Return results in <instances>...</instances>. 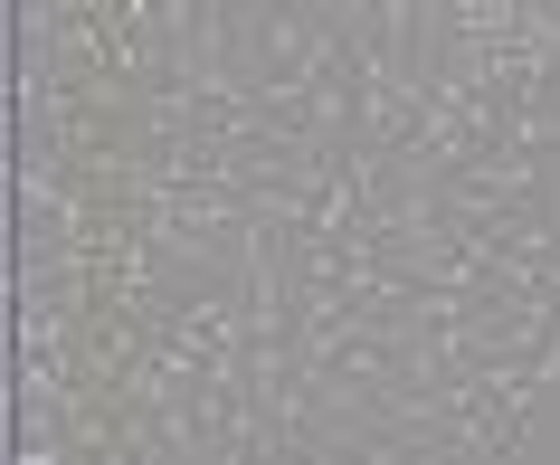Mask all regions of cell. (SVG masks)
Wrapping results in <instances>:
<instances>
[]
</instances>
